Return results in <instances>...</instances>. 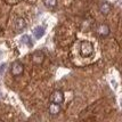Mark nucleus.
Here are the masks:
<instances>
[{"label": "nucleus", "mask_w": 122, "mask_h": 122, "mask_svg": "<svg viewBox=\"0 0 122 122\" xmlns=\"http://www.w3.org/2000/svg\"><path fill=\"white\" fill-rule=\"evenodd\" d=\"M94 54V45L90 41L83 40L80 45V55L82 57H89Z\"/></svg>", "instance_id": "nucleus-1"}, {"label": "nucleus", "mask_w": 122, "mask_h": 122, "mask_svg": "<svg viewBox=\"0 0 122 122\" xmlns=\"http://www.w3.org/2000/svg\"><path fill=\"white\" fill-rule=\"evenodd\" d=\"M96 33H97V36L101 38H106L110 36V33H111V29L110 26L107 25L106 23H101V24H98L97 27H96Z\"/></svg>", "instance_id": "nucleus-2"}, {"label": "nucleus", "mask_w": 122, "mask_h": 122, "mask_svg": "<svg viewBox=\"0 0 122 122\" xmlns=\"http://www.w3.org/2000/svg\"><path fill=\"white\" fill-rule=\"evenodd\" d=\"M24 72V64L20 62V61H16L14 63L11 64L10 67V73L13 76H18V75L23 74Z\"/></svg>", "instance_id": "nucleus-3"}, {"label": "nucleus", "mask_w": 122, "mask_h": 122, "mask_svg": "<svg viewBox=\"0 0 122 122\" xmlns=\"http://www.w3.org/2000/svg\"><path fill=\"white\" fill-rule=\"evenodd\" d=\"M45 58H46V55H45V53H43L42 50H36L31 55L32 62H33V64H36V65H41L45 62Z\"/></svg>", "instance_id": "nucleus-4"}, {"label": "nucleus", "mask_w": 122, "mask_h": 122, "mask_svg": "<svg viewBox=\"0 0 122 122\" xmlns=\"http://www.w3.org/2000/svg\"><path fill=\"white\" fill-rule=\"evenodd\" d=\"M65 99V96H64V92L61 89H57V90H54L50 95V102L53 103H57V104H62Z\"/></svg>", "instance_id": "nucleus-5"}, {"label": "nucleus", "mask_w": 122, "mask_h": 122, "mask_svg": "<svg viewBox=\"0 0 122 122\" xmlns=\"http://www.w3.org/2000/svg\"><path fill=\"white\" fill-rule=\"evenodd\" d=\"M62 112V107H61V104H57V103H50L49 106H48V113L53 117H56L58 115L59 113Z\"/></svg>", "instance_id": "nucleus-6"}, {"label": "nucleus", "mask_w": 122, "mask_h": 122, "mask_svg": "<svg viewBox=\"0 0 122 122\" xmlns=\"http://www.w3.org/2000/svg\"><path fill=\"white\" fill-rule=\"evenodd\" d=\"M98 9L101 11V14H103V15H108L112 10V6L108 1H102L101 4L98 5Z\"/></svg>", "instance_id": "nucleus-7"}, {"label": "nucleus", "mask_w": 122, "mask_h": 122, "mask_svg": "<svg viewBox=\"0 0 122 122\" xmlns=\"http://www.w3.org/2000/svg\"><path fill=\"white\" fill-rule=\"evenodd\" d=\"M15 30L16 32H21V31H24L25 29H26L27 24L26 22H25V20L23 18V17H17L15 20Z\"/></svg>", "instance_id": "nucleus-8"}, {"label": "nucleus", "mask_w": 122, "mask_h": 122, "mask_svg": "<svg viewBox=\"0 0 122 122\" xmlns=\"http://www.w3.org/2000/svg\"><path fill=\"white\" fill-rule=\"evenodd\" d=\"M33 34H34V37L36 39H40V38H42L45 36V27L43 26H37L34 27V30H33Z\"/></svg>", "instance_id": "nucleus-9"}, {"label": "nucleus", "mask_w": 122, "mask_h": 122, "mask_svg": "<svg viewBox=\"0 0 122 122\" xmlns=\"http://www.w3.org/2000/svg\"><path fill=\"white\" fill-rule=\"evenodd\" d=\"M21 42L24 43V45H26L27 47H32V46H33V43H32V41H31V38L29 37L27 34H24V36H22Z\"/></svg>", "instance_id": "nucleus-10"}, {"label": "nucleus", "mask_w": 122, "mask_h": 122, "mask_svg": "<svg viewBox=\"0 0 122 122\" xmlns=\"http://www.w3.org/2000/svg\"><path fill=\"white\" fill-rule=\"evenodd\" d=\"M43 4L46 5V7L53 9L57 6V0H43Z\"/></svg>", "instance_id": "nucleus-11"}, {"label": "nucleus", "mask_w": 122, "mask_h": 122, "mask_svg": "<svg viewBox=\"0 0 122 122\" xmlns=\"http://www.w3.org/2000/svg\"><path fill=\"white\" fill-rule=\"evenodd\" d=\"M5 67H6V65H5V64H4V65H1V66H0V73H1V72H2V71H4V72H5Z\"/></svg>", "instance_id": "nucleus-12"}]
</instances>
